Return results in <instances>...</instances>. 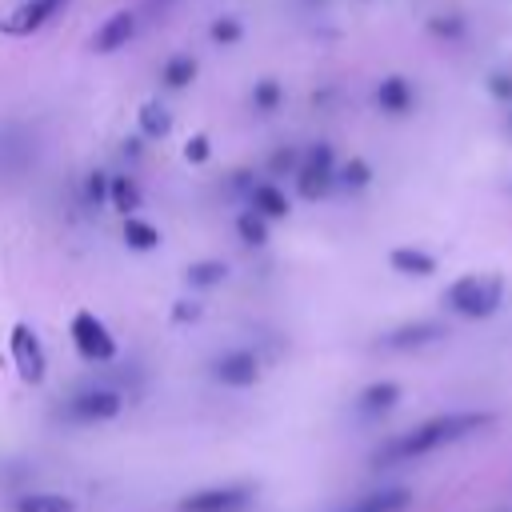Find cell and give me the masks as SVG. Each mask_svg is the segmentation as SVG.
Wrapping results in <instances>:
<instances>
[{
	"label": "cell",
	"mask_w": 512,
	"mask_h": 512,
	"mask_svg": "<svg viewBox=\"0 0 512 512\" xmlns=\"http://www.w3.org/2000/svg\"><path fill=\"white\" fill-rule=\"evenodd\" d=\"M488 424L484 412H448V416H432L408 432H400L396 440H388L380 452H376V464H400V460H416V456H428L460 436H468L472 428Z\"/></svg>",
	"instance_id": "obj_1"
},
{
	"label": "cell",
	"mask_w": 512,
	"mask_h": 512,
	"mask_svg": "<svg viewBox=\"0 0 512 512\" xmlns=\"http://www.w3.org/2000/svg\"><path fill=\"white\" fill-rule=\"evenodd\" d=\"M124 408V392L112 384H84L60 404V420L68 424H104L116 420Z\"/></svg>",
	"instance_id": "obj_2"
},
{
	"label": "cell",
	"mask_w": 512,
	"mask_h": 512,
	"mask_svg": "<svg viewBox=\"0 0 512 512\" xmlns=\"http://www.w3.org/2000/svg\"><path fill=\"white\" fill-rule=\"evenodd\" d=\"M136 12H112L96 32H92V52H116V48H128V40L136 36Z\"/></svg>",
	"instance_id": "obj_10"
},
{
	"label": "cell",
	"mask_w": 512,
	"mask_h": 512,
	"mask_svg": "<svg viewBox=\"0 0 512 512\" xmlns=\"http://www.w3.org/2000/svg\"><path fill=\"white\" fill-rule=\"evenodd\" d=\"M8 344H12V364H16V372H20V380H28V384H40L44 380V372H48V356H44V344H40V336L20 320V324H12V336H8Z\"/></svg>",
	"instance_id": "obj_7"
},
{
	"label": "cell",
	"mask_w": 512,
	"mask_h": 512,
	"mask_svg": "<svg viewBox=\"0 0 512 512\" xmlns=\"http://www.w3.org/2000/svg\"><path fill=\"white\" fill-rule=\"evenodd\" d=\"M136 120H140V136H144V140H164V136L172 132V112H168L164 104H156V100H148V104L136 112Z\"/></svg>",
	"instance_id": "obj_20"
},
{
	"label": "cell",
	"mask_w": 512,
	"mask_h": 512,
	"mask_svg": "<svg viewBox=\"0 0 512 512\" xmlns=\"http://www.w3.org/2000/svg\"><path fill=\"white\" fill-rule=\"evenodd\" d=\"M280 96H284V92H280V84H276L272 76H264V80L252 84V108H256L260 116H272V112L280 108Z\"/></svg>",
	"instance_id": "obj_24"
},
{
	"label": "cell",
	"mask_w": 512,
	"mask_h": 512,
	"mask_svg": "<svg viewBox=\"0 0 512 512\" xmlns=\"http://www.w3.org/2000/svg\"><path fill=\"white\" fill-rule=\"evenodd\" d=\"M212 156V144H208V136H192L188 144H184V160L188 164H204Z\"/></svg>",
	"instance_id": "obj_29"
},
{
	"label": "cell",
	"mask_w": 512,
	"mask_h": 512,
	"mask_svg": "<svg viewBox=\"0 0 512 512\" xmlns=\"http://www.w3.org/2000/svg\"><path fill=\"white\" fill-rule=\"evenodd\" d=\"M248 208H256L264 220H280L288 216V192L276 180H256L248 188Z\"/></svg>",
	"instance_id": "obj_12"
},
{
	"label": "cell",
	"mask_w": 512,
	"mask_h": 512,
	"mask_svg": "<svg viewBox=\"0 0 512 512\" xmlns=\"http://www.w3.org/2000/svg\"><path fill=\"white\" fill-rule=\"evenodd\" d=\"M196 72H200V64H196L192 52H172V56L160 64V84L172 88V92H180V88H188V84L196 80Z\"/></svg>",
	"instance_id": "obj_14"
},
{
	"label": "cell",
	"mask_w": 512,
	"mask_h": 512,
	"mask_svg": "<svg viewBox=\"0 0 512 512\" xmlns=\"http://www.w3.org/2000/svg\"><path fill=\"white\" fill-rule=\"evenodd\" d=\"M436 336H440V328H436V324H404V328L388 332V336L380 340V348L408 352V348H420V344H428V340H436Z\"/></svg>",
	"instance_id": "obj_18"
},
{
	"label": "cell",
	"mask_w": 512,
	"mask_h": 512,
	"mask_svg": "<svg viewBox=\"0 0 512 512\" xmlns=\"http://www.w3.org/2000/svg\"><path fill=\"white\" fill-rule=\"evenodd\" d=\"M392 268H400L408 276H428V272H436V260L428 252H420V248H396L392 252Z\"/></svg>",
	"instance_id": "obj_22"
},
{
	"label": "cell",
	"mask_w": 512,
	"mask_h": 512,
	"mask_svg": "<svg viewBox=\"0 0 512 512\" xmlns=\"http://www.w3.org/2000/svg\"><path fill=\"white\" fill-rule=\"evenodd\" d=\"M208 36H212V44L232 48V44H240V40H244V24H240L236 16H216V20H212V28H208Z\"/></svg>",
	"instance_id": "obj_25"
},
{
	"label": "cell",
	"mask_w": 512,
	"mask_h": 512,
	"mask_svg": "<svg viewBox=\"0 0 512 512\" xmlns=\"http://www.w3.org/2000/svg\"><path fill=\"white\" fill-rule=\"evenodd\" d=\"M376 104L388 112V116H404L412 108V88L404 76H384L380 88H376Z\"/></svg>",
	"instance_id": "obj_15"
},
{
	"label": "cell",
	"mask_w": 512,
	"mask_h": 512,
	"mask_svg": "<svg viewBox=\"0 0 512 512\" xmlns=\"http://www.w3.org/2000/svg\"><path fill=\"white\" fill-rule=\"evenodd\" d=\"M72 344L88 364H112L116 360V336L108 332V324L96 312H76L72 316Z\"/></svg>",
	"instance_id": "obj_5"
},
{
	"label": "cell",
	"mask_w": 512,
	"mask_h": 512,
	"mask_svg": "<svg viewBox=\"0 0 512 512\" xmlns=\"http://www.w3.org/2000/svg\"><path fill=\"white\" fill-rule=\"evenodd\" d=\"M444 300L456 312H464V316H488L496 308V300H500V280H492V276H464V280H456L448 288Z\"/></svg>",
	"instance_id": "obj_6"
},
{
	"label": "cell",
	"mask_w": 512,
	"mask_h": 512,
	"mask_svg": "<svg viewBox=\"0 0 512 512\" xmlns=\"http://www.w3.org/2000/svg\"><path fill=\"white\" fill-rule=\"evenodd\" d=\"M396 400H400V388H396L392 380H380V384H368V388L360 392L356 408H360L364 416H380V412H388Z\"/></svg>",
	"instance_id": "obj_19"
},
{
	"label": "cell",
	"mask_w": 512,
	"mask_h": 512,
	"mask_svg": "<svg viewBox=\"0 0 512 512\" xmlns=\"http://www.w3.org/2000/svg\"><path fill=\"white\" fill-rule=\"evenodd\" d=\"M140 184H136V176H128V172H120V176H108V204L120 212V216H132V212H140Z\"/></svg>",
	"instance_id": "obj_16"
},
{
	"label": "cell",
	"mask_w": 512,
	"mask_h": 512,
	"mask_svg": "<svg viewBox=\"0 0 512 512\" xmlns=\"http://www.w3.org/2000/svg\"><path fill=\"white\" fill-rule=\"evenodd\" d=\"M300 156H304L300 148H288V144H284V148H276V152L268 156V176H288V172L296 176V168H300Z\"/></svg>",
	"instance_id": "obj_27"
},
{
	"label": "cell",
	"mask_w": 512,
	"mask_h": 512,
	"mask_svg": "<svg viewBox=\"0 0 512 512\" xmlns=\"http://www.w3.org/2000/svg\"><path fill=\"white\" fill-rule=\"evenodd\" d=\"M196 316H200V304H192V308L180 304V308H176V320H196Z\"/></svg>",
	"instance_id": "obj_30"
},
{
	"label": "cell",
	"mask_w": 512,
	"mask_h": 512,
	"mask_svg": "<svg viewBox=\"0 0 512 512\" xmlns=\"http://www.w3.org/2000/svg\"><path fill=\"white\" fill-rule=\"evenodd\" d=\"M80 200H84V208H104L108 204V172H88Z\"/></svg>",
	"instance_id": "obj_26"
},
{
	"label": "cell",
	"mask_w": 512,
	"mask_h": 512,
	"mask_svg": "<svg viewBox=\"0 0 512 512\" xmlns=\"http://www.w3.org/2000/svg\"><path fill=\"white\" fill-rule=\"evenodd\" d=\"M8 512H76V500L52 488H24L8 500Z\"/></svg>",
	"instance_id": "obj_11"
},
{
	"label": "cell",
	"mask_w": 512,
	"mask_h": 512,
	"mask_svg": "<svg viewBox=\"0 0 512 512\" xmlns=\"http://www.w3.org/2000/svg\"><path fill=\"white\" fill-rule=\"evenodd\" d=\"M184 280H188V288H216L228 280V264L224 260H196V264H188Z\"/></svg>",
	"instance_id": "obj_21"
},
{
	"label": "cell",
	"mask_w": 512,
	"mask_h": 512,
	"mask_svg": "<svg viewBox=\"0 0 512 512\" xmlns=\"http://www.w3.org/2000/svg\"><path fill=\"white\" fill-rule=\"evenodd\" d=\"M400 508H408V492L404 488H384V492L356 496V500H348L336 512H400Z\"/></svg>",
	"instance_id": "obj_13"
},
{
	"label": "cell",
	"mask_w": 512,
	"mask_h": 512,
	"mask_svg": "<svg viewBox=\"0 0 512 512\" xmlns=\"http://www.w3.org/2000/svg\"><path fill=\"white\" fill-rule=\"evenodd\" d=\"M172 0H148V12H164Z\"/></svg>",
	"instance_id": "obj_31"
},
{
	"label": "cell",
	"mask_w": 512,
	"mask_h": 512,
	"mask_svg": "<svg viewBox=\"0 0 512 512\" xmlns=\"http://www.w3.org/2000/svg\"><path fill=\"white\" fill-rule=\"evenodd\" d=\"M336 188V156H332V144H312L304 148L300 156V168H296V192L304 200H320Z\"/></svg>",
	"instance_id": "obj_3"
},
{
	"label": "cell",
	"mask_w": 512,
	"mask_h": 512,
	"mask_svg": "<svg viewBox=\"0 0 512 512\" xmlns=\"http://www.w3.org/2000/svg\"><path fill=\"white\" fill-rule=\"evenodd\" d=\"M124 244L132 248V252H152V248H160V228L152 224V220H144L140 212H132V216H124Z\"/></svg>",
	"instance_id": "obj_17"
},
{
	"label": "cell",
	"mask_w": 512,
	"mask_h": 512,
	"mask_svg": "<svg viewBox=\"0 0 512 512\" xmlns=\"http://www.w3.org/2000/svg\"><path fill=\"white\" fill-rule=\"evenodd\" d=\"M368 176H372V172H368L364 160H348L344 168H336V184H340V188H364Z\"/></svg>",
	"instance_id": "obj_28"
},
{
	"label": "cell",
	"mask_w": 512,
	"mask_h": 512,
	"mask_svg": "<svg viewBox=\"0 0 512 512\" xmlns=\"http://www.w3.org/2000/svg\"><path fill=\"white\" fill-rule=\"evenodd\" d=\"M236 236H240L244 244H256V248H260V244L268 240V220H264L256 208H244V212L236 216Z\"/></svg>",
	"instance_id": "obj_23"
},
{
	"label": "cell",
	"mask_w": 512,
	"mask_h": 512,
	"mask_svg": "<svg viewBox=\"0 0 512 512\" xmlns=\"http://www.w3.org/2000/svg\"><path fill=\"white\" fill-rule=\"evenodd\" d=\"M64 8H68V0H24L8 20H0V32L4 36H32L44 24H52Z\"/></svg>",
	"instance_id": "obj_9"
},
{
	"label": "cell",
	"mask_w": 512,
	"mask_h": 512,
	"mask_svg": "<svg viewBox=\"0 0 512 512\" xmlns=\"http://www.w3.org/2000/svg\"><path fill=\"white\" fill-rule=\"evenodd\" d=\"M212 380L224 388H252L260 380V356L252 348H228L212 360Z\"/></svg>",
	"instance_id": "obj_8"
},
{
	"label": "cell",
	"mask_w": 512,
	"mask_h": 512,
	"mask_svg": "<svg viewBox=\"0 0 512 512\" xmlns=\"http://www.w3.org/2000/svg\"><path fill=\"white\" fill-rule=\"evenodd\" d=\"M256 500L252 484H212L176 500V512H244Z\"/></svg>",
	"instance_id": "obj_4"
}]
</instances>
